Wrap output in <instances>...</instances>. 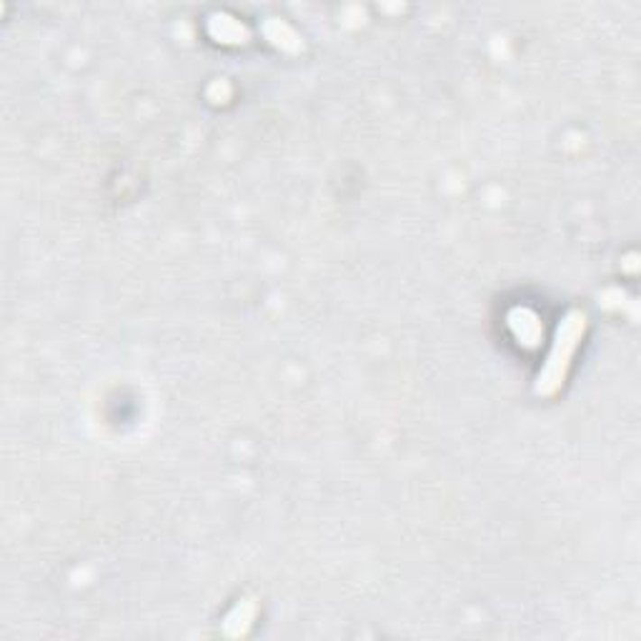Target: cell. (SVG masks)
Masks as SVG:
<instances>
[{"mask_svg":"<svg viewBox=\"0 0 641 641\" xmlns=\"http://www.w3.org/2000/svg\"><path fill=\"white\" fill-rule=\"evenodd\" d=\"M586 331V314L584 311H569L563 316L562 324L556 328V336H554L552 351L546 356V363L541 369L539 379L534 383V394L541 398H549V396L559 394L562 391L563 381L569 376L572 369V361L574 353L581 343Z\"/></svg>","mask_w":641,"mask_h":641,"instance_id":"cell-1","label":"cell"},{"mask_svg":"<svg viewBox=\"0 0 641 641\" xmlns=\"http://www.w3.org/2000/svg\"><path fill=\"white\" fill-rule=\"evenodd\" d=\"M508 328L517 336V341L527 349H536L544 338V326H541L539 316L529 308H514L508 314Z\"/></svg>","mask_w":641,"mask_h":641,"instance_id":"cell-2","label":"cell"},{"mask_svg":"<svg viewBox=\"0 0 641 641\" xmlns=\"http://www.w3.org/2000/svg\"><path fill=\"white\" fill-rule=\"evenodd\" d=\"M208 33L214 35L218 43L225 45H243L251 38L246 25L236 21L234 15H228V13H214L208 18Z\"/></svg>","mask_w":641,"mask_h":641,"instance_id":"cell-3","label":"cell"},{"mask_svg":"<svg viewBox=\"0 0 641 641\" xmlns=\"http://www.w3.org/2000/svg\"><path fill=\"white\" fill-rule=\"evenodd\" d=\"M263 35H266L276 48L286 50V53H301V50H304V38L296 33L288 23L281 21V18H266V21H263Z\"/></svg>","mask_w":641,"mask_h":641,"instance_id":"cell-4","label":"cell"},{"mask_svg":"<svg viewBox=\"0 0 641 641\" xmlns=\"http://www.w3.org/2000/svg\"><path fill=\"white\" fill-rule=\"evenodd\" d=\"M253 619H256V601H253V599H243V601H238L236 607H234V611L225 617V634H228V636H241V634H246Z\"/></svg>","mask_w":641,"mask_h":641,"instance_id":"cell-5","label":"cell"}]
</instances>
